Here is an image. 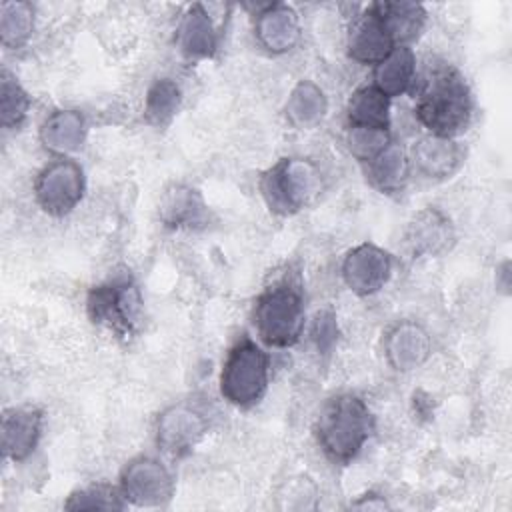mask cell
Here are the masks:
<instances>
[{
  "mask_svg": "<svg viewBox=\"0 0 512 512\" xmlns=\"http://www.w3.org/2000/svg\"><path fill=\"white\" fill-rule=\"evenodd\" d=\"M34 194L44 212L52 216L68 214L84 194V172L80 164L68 158L50 162L38 174Z\"/></svg>",
  "mask_w": 512,
  "mask_h": 512,
  "instance_id": "7",
  "label": "cell"
},
{
  "mask_svg": "<svg viewBox=\"0 0 512 512\" xmlns=\"http://www.w3.org/2000/svg\"><path fill=\"white\" fill-rule=\"evenodd\" d=\"M406 244L412 254H442L454 242V230L450 220L436 208H424L418 212L406 228Z\"/></svg>",
  "mask_w": 512,
  "mask_h": 512,
  "instance_id": "15",
  "label": "cell"
},
{
  "mask_svg": "<svg viewBox=\"0 0 512 512\" xmlns=\"http://www.w3.org/2000/svg\"><path fill=\"white\" fill-rule=\"evenodd\" d=\"M178 42L186 56L208 58L216 50V32L202 4H192L178 28Z\"/></svg>",
  "mask_w": 512,
  "mask_h": 512,
  "instance_id": "19",
  "label": "cell"
},
{
  "mask_svg": "<svg viewBox=\"0 0 512 512\" xmlns=\"http://www.w3.org/2000/svg\"><path fill=\"white\" fill-rule=\"evenodd\" d=\"M256 40L272 54L288 52L300 38L296 12L286 4H270L258 12L254 24Z\"/></svg>",
  "mask_w": 512,
  "mask_h": 512,
  "instance_id": "14",
  "label": "cell"
},
{
  "mask_svg": "<svg viewBox=\"0 0 512 512\" xmlns=\"http://www.w3.org/2000/svg\"><path fill=\"white\" fill-rule=\"evenodd\" d=\"M346 142H348V148H350L352 156H356L364 164L370 162L372 158H376L384 148H388L392 144L388 130L352 128V126L348 130Z\"/></svg>",
  "mask_w": 512,
  "mask_h": 512,
  "instance_id": "29",
  "label": "cell"
},
{
  "mask_svg": "<svg viewBox=\"0 0 512 512\" xmlns=\"http://www.w3.org/2000/svg\"><path fill=\"white\" fill-rule=\"evenodd\" d=\"M372 414L354 394L330 398L316 420V438L324 454L340 464L350 462L372 434Z\"/></svg>",
  "mask_w": 512,
  "mask_h": 512,
  "instance_id": "2",
  "label": "cell"
},
{
  "mask_svg": "<svg viewBox=\"0 0 512 512\" xmlns=\"http://www.w3.org/2000/svg\"><path fill=\"white\" fill-rule=\"evenodd\" d=\"M268 386V354L250 338H240L226 354L220 374L222 396L238 406L250 408L264 396Z\"/></svg>",
  "mask_w": 512,
  "mask_h": 512,
  "instance_id": "5",
  "label": "cell"
},
{
  "mask_svg": "<svg viewBox=\"0 0 512 512\" xmlns=\"http://www.w3.org/2000/svg\"><path fill=\"white\" fill-rule=\"evenodd\" d=\"M312 340L318 348V352L328 354L336 340H338V324H336V316L332 312H320L314 318L312 324Z\"/></svg>",
  "mask_w": 512,
  "mask_h": 512,
  "instance_id": "30",
  "label": "cell"
},
{
  "mask_svg": "<svg viewBox=\"0 0 512 512\" xmlns=\"http://www.w3.org/2000/svg\"><path fill=\"white\" fill-rule=\"evenodd\" d=\"M30 108V98L18 80L4 70L0 80V116L4 128H18Z\"/></svg>",
  "mask_w": 512,
  "mask_h": 512,
  "instance_id": "26",
  "label": "cell"
},
{
  "mask_svg": "<svg viewBox=\"0 0 512 512\" xmlns=\"http://www.w3.org/2000/svg\"><path fill=\"white\" fill-rule=\"evenodd\" d=\"M208 420L204 412L188 402L166 408L156 424V442L172 458L186 456L206 434Z\"/></svg>",
  "mask_w": 512,
  "mask_h": 512,
  "instance_id": "9",
  "label": "cell"
},
{
  "mask_svg": "<svg viewBox=\"0 0 512 512\" xmlns=\"http://www.w3.org/2000/svg\"><path fill=\"white\" fill-rule=\"evenodd\" d=\"M140 312L136 286L122 278L96 286L88 294V314L92 322L102 324L122 336L132 334Z\"/></svg>",
  "mask_w": 512,
  "mask_h": 512,
  "instance_id": "6",
  "label": "cell"
},
{
  "mask_svg": "<svg viewBox=\"0 0 512 512\" xmlns=\"http://www.w3.org/2000/svg\"><path fill=\"white\" fill-rule=\"evenodd\" d=\"M416 72V56L408 46H396L374 70V86L388 98L408 90Z\"/></svg>",
  "mask_w": 512,
  "mask_h": 512,
  "instance_id": "20",
  "label": "cell"
},
{
  "mask_svg": "<svg viewBox=\"0 0 512 512\" xmlns=\"http://www.w3.org/2000/svg\"><path fill=\"white\" fill-rule=\"evenodd\" d=\"M86 124L76 110H56L40 126V140L44 148L56 154H68L82 146Z\"/></svg>",
  "mask_w": 512,
  "mask_h": 512,
  "instance_id": "17",
  "label": "cell"
},
{
  "mask_svg": "<svg viewBox=\"0 0 512 512\" xmlns=\"http://www.w3.org/2000/svg\"><path fill=\"white\" fill-rule=\"evenodd\" d=\"M384 354L394 370L418 368L430 354L428 332L416 322H400L384 338Z\"/></svg>",
  "mask_w": 512,
  "mask_h": 512,
  "instance_id": "13",
  "label": "cell"
},
{
  "mask_svg": "<svg viewBox=\"0 0 512 512\" xmlns=\"http://www.w3.org/2000/svg\"><path fill=\"white\" fill-rule=\"evenodd\" d=\"M180 106V88L172 80H156L146 94V118L152 124H166Z\"/></svg>",
  "mask_w": 512,
  "mask_h": 512,
  "instance_id": "28",
  "label": "cell"
},
{
  "mask_svg": "<svg viewBox=\"0 0 512 512\" xmlns=\"http://www.w3.org/2000/svg\"><path fill=\"white\" fill-rule=\"evenodd\" d=\"M34 28V8L28 2H4L0 6V38L6 48L26 44Z\"/></svg>",
  "mask_w": 512,
  "mask_h": 512,
  "instance_id": "25",
  "label": "cell"
},
{
  "mask_svg": "<svg viewBox=\"0 0 512 512\" xmlns=\"http://www.w3.org/2000/svg\"><path fill=\"white\" fill-rule=\"evenodd\" d=\"M348 122L352 128H380L390 126V98L376 86L358 88L348 100Z\"/></svg>",
  "mask_w": 512,
  "mask_h": 512,
  "instance_id": "22",
  "label": "cell"
},
{
  "mask_svg": "<svg viewBox=\"0 0 512 512\" xmlns=\"http://www.w3.org/2000/svg\"><path fill=\"white\" fill-rule=\"evenodd\" d=\"M254 326L268 346H292L304 328V300L298 284L280 282L266 288L254 304Z\"/></svg>",
  "mask_w": 512,
  "mask_h": 512,
  "instance_id": "3",
  "label": "cell"
},
{
  "mask_svg": "<svg viewBox=\"0 0 512 512\" xmlns=\"http://www.w3.org/2000/svg\"><path fill=\"white\" fill-rule=\"evenodd\" d=\"M432 136L452 138L466 130L472 116V96L464 76L452 66H436L420 84L414 108Z\"/></svg>",
  "mask_w": 512,
  "mask_h": 512,
  "instance_id": "1",
  "label": "cell"
},
{
  "mask_svg": "<svg viewBox=\"0 0 512 512\" xmlns=\"http://www.w3.org/2000/svg\"><path fill=\"white\" fill-rule=\"evenodd\" d=\"M328 110L324 92L310 80H302L294 86L286 102V116L298 128L316 126Z\"/></svg>",
  "mask_w": 512,
  "mask_h": 512,
  "instance_id": "24",
  "label": "cell"
},
{
  "mask_svg": "<svg viewBox=\"0 0 512 512\" xmlns=\"http://www.w3.org/2000/svg\"><path fill=\"white\" fill-rule=\"evenodd\" d=\"M42 432V412L38 408H10L2 416V450L14 462L28 458Z\"/></svg>",
  "mask_w": 512,
  "mask_h": 512,
  "instance_id": "12",
  "label": "cell"
},
{
  "mask_svg": "<svg viewBox=\"0 0 512 512\" xmlns=\"http://www.w3.org/2000/svg\"><path fill=\"white\" fill-rule=\"evenodd\" d=\"M412 156L418 170L428 178H448L464 160L462 148L452 138L432 134L418 140V144L412 148Z\"/></svg>",
  "mask_w": 512,
  "mask_h": 512,
  "instance_id": "16",
  "label": "cell"
},
{
  "mask_svg": "<svg viewBox=\"0 0 512 512\" xmlns=\"http://www.w3.org/2000/svg\"><path fill=\"white\" fill-rule=\"evenodd\" d=\"M372 6L378 12L390 38L398 46H404L406 42L414 40L426 22V12L422 4H416V2L396 0V2H374Z\"/></svg>",
  "mask_w": 512,
  "mask_h": 512,
  "instance_id": "18",
  "label": "cell"
},
{
  "mask_svg": "<svg viewBox=\"0 0 512 512\" xmlns=\"http://www.w3.org/2000/svg\"><path fill=\"white\" fill-rule=\"evenodd\" d=\"M124 496L118 488L110 484H92L88 488L76 490L66 500V510H122Z\"/></svg>",
  "mask_w": 512,
  "mask_h": 512,
  "instance_id": "27",
  "label": "cell"
},
{
  "mask_svg": "<svg viewBox=\"0 0 512 512\" xmlns=\"http://www.w3.org/2000/svg\"><path fill=\"white\" fill-rule=\"evenodd\" d=\"M120 492L136 506H162L174 494V480L162 462L138 456L120 474Z\"/></svg>",
  "mask_w": 512,
  "mask_h": 512,
  "instance_id": "8",
  "label": "cell"
},
{
  "mask_svg": "<svg viewBox=\"0 0 512 512\" xmlns=\"http://www.w3.org/2000/svg\"><path fill=\"white\" fill-rule=\"evenodd\" d=\"M160 218L170 228H192L204 224L206 206L196 190L174 186L160 202Z\"/></svg>",
  "mask_w": 512,
  "mask_h": 512,
  "instance_id": "21",
  "label": "cell"
},
{
  "mask_svg": "<svg viewBox=\"0 0 512 512\" xmlns=\"http://www.w3.org/2000/svg\"><path fill=\"white\" fill-rule=\"evenodd\" d=\"M320 190L318 168L304 158H282L260 178V192L274 214L302 210Z\"/></svg>",
  "mask_w": 512,
  "mask_h": 512,
  "instance_id": "4",
  "label": "cell"
},
{
  "mask_svg": "<svg viewBox=\"0 0 512 512\" xmlns=\"http://www.w3.org/2000/svg\"><path fill=\"white\" fill-rule=\"evenodd\" d=\"M390 272V254L370 242L352 248L342 262V278L346 286L360 296L378 292L388 282Z\"/></svg>",
  "mask_w": 512,
  "mask_h": 512,
  "instance_id": "10",
  "label": "cell"
},
{
  "mask_svg": "<svg viewBox=\"0 0 512 512\" xmlns=\"http://www.w3.org/2000/svg\"><path fill=\"white\" fill-rule=\"evenodd\" d=\"M396 48L378 12L370 4L366 12L352 24L348 36V52L360 64H378Z\"/></svg>",
  "mask_w": 512,
  "mask_h": 512,
  "instance_id": "11",
  "label": "cell"
},
{
  "mask_svg": "<svg viewBox=\"0 0 512 512\" xmlns=\"http://www.w3.org/2000/svg\"><path fill=\"white\" fill-rule=\"evenodd\" d=\"M354 508H388V504L380 496L368 494V496H364V502H356Z\"/></svg>",
  "mask_w": 512,
  "mask_h": 512,
  "instance_id": "31",
  "label": "cell"
},
{
  "mask_svg": "<svg viewBox=\"0 0 512 512\" xmlns=\"http://www.w3.org/2000/svg\"><path fill=\"white\" fill-rule=\"evenodd\" d=\"M366 178L380 192L392 194L402 190L408 178V160L402 148L390 144L376 158L366 162Z\"/></svg>",
  "mask_w": 512,
  "mask_h": 512,
  "instance_id": "23",
  "label": "cell"
}]
</instances>
